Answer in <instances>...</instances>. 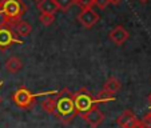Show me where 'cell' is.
<instances>
[{
  "instance_id": "cell-1",
  "label": "cell",
  "mask_w": 151,
  "mask_h": 128,
  "mask_svg": "<svg viewBox=\"0 0 151 128\" xmlns=\"http://www.w3.org/2000/svg\"><path fill=\"white\" fill-rule=\"evenodd\" d=\"M56 115L59 120L64 124H68L74 120V117L78 115L76 108L74 104V99H72V92L70 89L64 88L56 94Z\"/></svg>"
},
{
  "instance_id": "cell-2",
  "label": "cell",
  "mask_w": 151,
  "mask_h": 128,
  "mask_svg": "<svg viewBox=\"0 0 151 128\" xmlns=\"http://www.w3.org/2000/svg\"><path fill=\"white\" fill-rule=\"evenodd\" d=\"M0 9L6 15L8 27L12 28V26L16 21H19L22 19V16L24 15V12L27 11V6L23 3V0H7Z\"/></svg>"
},
{
  "instance_id": "cell-3",
  "label": "cell",
  "mask_w": 151,
  "mask_h": 128,
  "mask_svg": "<svg viewBox=\"0 0 151 128\" xmlns=\"http://www.w3.org/2000/svg\"><path fill=\"white\" fill-rule=\"evenodd\" d=\"M72 99H74L76 112L79 115H84L86 112H88L91 108H94L95 104H96L91 92L87 91L86 88H80L78 92L72 94Z\"/></svg>"
},
{
  "instance_id": "cell-4",
  "label": "cell",
  "mask_w": 151,
  "mask_h": 128,
  "mask_svg": "<svg viewBox=\"0 0 151 128\" xmlns=\"http://www.w3.org/2000/svg\"><path fill=\"white\" fill-rule=\"evenodd\" d=\"M40 95H43V94H32L28 88L20 87V88L16 89V92L12 95V100H14V103L19 108L29 109L32 105L35 104L36 96H40Z\"/></svg>"
},
{
  "instance_id": "cell-5",
  "label": "cell",
  "mask_w": 151,
  "mask_h": 128,
  "mask_svg": "<svg viewBox=\"0 0 151 128\" xmlns=\"http://www.w3.org/2000/svg\"><path fill=\"white\" fill-rule=\"evenodd\" d=\"M12 44H22V39L11 27H0V49L6 51Z\"/></svg>"
},
{
  "instance_id": "cell-6",
  "label": "cell",
  "mask_w": 151,
  "mask_h": 128,
  "mask_svg": "<svg viewBox=\"0 0 151 128\" xmlns=\"http://www.w3.org/2000/svg\"><path fill=\"white\" fill-rule=\"evenodd\" d=\"M116 123L120 125V128H138L140 125V120L131 109H124L116 119Z\"/></svg>"
},
{
  "instance_id": "cell-7",
  "label": "cell",
  "mask_w": 151,
  "mask_h": 128,
  "mask_svg": "<svg viewBox=\"0 0 151 128\" xmlns=\"http://www.w3.org/2000/svg\"><path fill=\"white\" fill-rule=\"evenodd\" d=\"M78 20L80 21V24H82L83 27H86V28H92V27L99 21V15L92 8H86V9H82L80 14L78 15Z\"/></svg>"
},
{
  "instance_id": "cell-8",
  "label": "cell",
  "mask_w": 151,
  "mask_h": 128,
  "mask_svg": "<svg viewBox=\"0 0 151 128\" xmlns=\"http://www.w3.org/2000/svg\"><path fill=\"white\" fill-rule=\"evenodd\" d=\"M82 117L91 128H98V125H100L103 123V120H104V114L95 105L94 108H91L88 112L82 115Z\"/></svg>"
},
{
  "instance_id": "cell-9",
  "label": "cell",
  "mask_w": 151,
  "mask_h": 128,
  "mask_svg": "<svg viewBox=\"0 0 151 128\" xmlns=\"http://www.w3.org/2000/svg\"><path fill=\"white\" fill-rule=\"evenodd\" d=\"M109 36H110V39L116 44V46H122L123 43L128 39L130 35H128L127 29H126L123 26H116L111 32H110Z\"/></svg>"
},
{
  "instance_id": "cell-10",
  "label": "cell",
  "mask_w": 151,
  "mask_h": 128,
  "mask_svg": "<svg viewBox=\"0 0 151 128\" xmlns=\"http://www.w3.org/2000/svg\"><path fill=\"white\" fill-rule=\"evenodd\" d=\"M37 9L40 11V14L55 15V12L59 8H58L55 0H40V1H37Z\"/></svg>"
},
{
  "instance_id": "cell-11",
  "label": "cell",
  "mask_w": 151,
  "mask_h": 128,
  "mask_svg": "<svg viewBox=\"0 0 151 128\" xmlns=\"http://www.w3.org/2000/svg\"><path fill=\"white\" fill-rule=\"evenodd\" d=\"M12 29H14V31L16 32L17 36H20V37H27V36H29V34H31V31H32L31 26H29L27 21L22 20V19H20L19 21H16V23L12 26Z\"/></svg>"
},
{
  "instance_id": "cell-12",
  "label": "cell",
  "mask_w": 151,
  "mask_h": 128,
  "mask_svg": "<svg viewBox=\"0 0 151 128\" xmlns=\"http://www.w3.org/2000/svg\"><path fill=\"white\" fill-rule=\"evenodd\" d=\"M22 67H23V63H22V60L16 56L9 57V59L6 61V69L9 72V74H16V72H19L20 69H22Z\"/></svg>"
},
{
  "instance_id": "cell-13",
  "label": "cell",
  "mask_w": 151,
  "mask_h": 128,
  "mask_svg": "<svg viewBox=\"0 0 151 128\" xmlns=\"http://www.w3.org/2000/svg\"><path fill=\"white\" fill-rule=\"evenodd\" d=\"M120 87H122V84H120V82L116 79V77H109L107 82L104 83V85H103V89L114 95L119 91Z\"/></svg>"
},
{
  "instance_id": "cell-14",
  "label": "cell",
  "mask_w": 151,
  "mask_h": 128,
  "mask_svg": "<svg viewBox=\"0 0 151 128\" xmlns=\"http://www.w3.org/2000/svg\"><path fill=\"white\" fill-rule=\"evenodd\" d=\"M42 108H43V111L55 115V112H56V97L48 96L47 99H44L42 102Z\"/></svg>"
},
{
  "instance_id": "cell-15",
  "label": "cell",
  "mask_w": 151,
  "mask_h": 128,
  "mask_svg": "<svg viewBox=\"0 0 151 128\" xmlns=\"http://www.w3.org/2000/svg\"><path fill=\"white\" fill-rule=\"evenodd\" d=\"M94 100H95V103L114 102V100H115V96H114L112 94H110V92H107V91H104V89H103L102 92H99V94H98L96 97H94Z\"/></svg>"
},
{
  "instance_id": "cell-16",
  "label": "cell",
  "mask_w": 151,
  "mask_h": 128,
  "mask_svg": "<svg viewBox=\"0 0 151 128\" xmlns=\"http://www.w3.org/2000/svg\"><path fill=\"white\" fill-rule=\"evenodd\" d=\"M39 20H40V23H42L44 27H48V26H51V24L55 21V15H51V14H40Z\"/></svg>"
},
{
  "instance_id": "cell-17",
  "label": "cell",
  "mask_w": 151,
  "mask_h": 128,
  "mask_svg": "<svg viewBox=\"0 0 151 128\" xmlns=\"http://www.w3.org/2000/svg\"><path fill=\"white\" fill-rule=\"evenodd\" d=\"M58 8L62 9V11H68L72 7V4H75L74 0H55Z\"/></svg>"
},
{
  "instance_id": "cell-18",
  "label": "cell",
  "mask_w": 151,
  "mask_h": 128,
  "mask_svg": "<svg viewBox=\"0 0 151 128\" xmlns=\"http://www.w3.org/2000/svg\"><path fill=\"white\" fill-rule=\"evenodd\" d=\"M74 1H75V3H76L82 9L92 8V6H95V0H74Z\"/></svg>"
},
{
  "instance_id": "cell-19",
  "label": "cell",
  "mask_w": 151,
  "mask_h": 128,
  "mask_svg": "<svg viewBox=\"0 0 151 128\" xmlns=\"http://www.w3.org/2000/svg\"><path fill=\"white\" fill-rule=\"evenodd\" d=\"M140 125H143L145 128H151V111L143 116V119L140 120Z\"/></svg>"
},
{
  "instance_id": "cell-20",
  "label": "cell",
  "mask_w": 151,
  "mask_h": 128,
  "mask_svg": "<svg viewBox=\"0 0 151 128\" xmlns=\"http://www.w3.org/2000/svg\"><path fill=\"white\" fill-rule=\"evenodd\" d=\"M110 4V1L109 0H95V6H98L100 9H103V8H106V7Z\"/></svg>"
},
{
  "instance_id": "cell-21",
  "label": "cell",
  "mask_w": 151,
  "mask_h": 128,
  "mask_svg": "<svg viewBox=\"0 0 151 128\" xmlns=\"http://www.w3.org/2000/svg\"><path fill=\"white\" fill-rule=\"evenodd\" d=\"M0 27H8V21H7L6 15L3 14V11L0 9Z\"/></svg>"
},
{
  "instance_id": "cell-22",
  "label": "cell",
  "mask_w": 151,
  "mask_h": 128,
  "mask_svg": "<svg viewBox=\"0 0 151 128\" xmlns=\"http://www.w3.org/2000/svg\"><path fill=\"white\" fill-rule=\"evenodd\" d=\"M110 1V4H119L122 0H109Z\"/></svg>"
},
{
  "instance_id": "cell-23",
  "label": "cell",
  "mask_w": 151,
  "mask_h": 128,
  "mask_svg": "<svg viewBox=\"0 0 151 128\" xmlns=\"http://www.w3.org/2000/svg\"><path fill=\"white\" fill-rule=\"evenodd\" d=\"M147 102H148V105H150V108H151V94L148 95V100H147Z\"/></svg>"
},
{
  "instance_id": "cell-24",
  "label": "cell",
  "mask_w": 151,
  "mask_h": 128,
  "mask_svg": "<svg viewBox=\"0 0 151 128\" xmlns=\"http://www.w3.org/2000/svg\"><path fill=\"white\" fill-rule=\"evenodd\" d=\"M6 1H7V0H0V8H1V6H3Z\"/></svg>"
},
{
  "instance_id": "cell-25",
  "label": "cell",
  "mask_w": 151,
  "mask_h": 128,
  "mask_svg": "<svg viewBox=\"0 0 151 128\" xmlns=\"http://www.w3.org/2000/svg\"><path fill=\"white\" fill-rule=\"evenodd\" d=\"M139 1H140V3H147L148 0H139Z\"/></svg>"
},
{
  "instance_id": "cell-26",
  "label": "cell",
  "mask_w": 151,
  "mask_h": 128,
  "mask_svg": "<svg viewBox=\"0 0 151 128\" xmlns=\"http://www.w3.org/2000/svg\"><path fill=\"white\" fill-rule=\"evenodd\" d=\"M3 83H4L3 80H1V82H0V87H1V85H3Z\"/></svg>"
},
{
  "instance_id": "cell-27",
  "label": "cell",
  "mask_w": 151,
  "mask_h": 128,
  "mask_svg": "<svg viewBox=\"0 0 151 128\" xmlns=\"http://www.w3.org/2000/svg\"><path fill=\"white\" fill-rule=\"evenodd\" d=\"M138 128H145V127H143V125H139V127H138Z\"/></svg>"
},
{
  "instance_id": "cell-28",
  "label": "cell",
  "mask_w": 151,
  "mask_h": 128,
  "mask_svg": "<svg viewBox=\"0 0 151 128\" xmlns=\"http://www.w3.org/2000/svg\"><path fill=\"white\" fill-rule=\"evenodd\" d=\"M35 1H40V0H35Z\"/></svg>"
}]
</instances>
